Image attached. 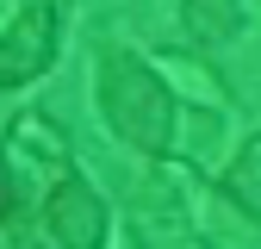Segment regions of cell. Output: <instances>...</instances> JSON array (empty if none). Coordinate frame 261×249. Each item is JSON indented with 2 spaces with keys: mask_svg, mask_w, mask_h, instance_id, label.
Returning a JSON list of instances; mask_svg holds the SVG:
<instances>
[{
  "mask_svg": "<svg viewBox=\"0 0 261 249\" xmlns=\"http://www.w3.org/2000/svg\"><path fill=\"white\" fill-rule=\"evenodd\" d=\"M93 106H100L106 131L118 143H130L137 156H168L174 150V87L155 62L130 56V50H100Z\"/></svg>",
  "mask_w": 261,
  "mask_h": 249,
  "instance_id": "6da1fadb",
  "label": "cell"
},
{
  "mask_svg": "<svg viewBox=\"0 0 261 249\" xmlns=\"http://www.w3.org/2000/svg\"><path fill=\"white\" fill-rule=\"evenodd\" d=\"M62 44V0H31L7 19V38H0V81L7 87H31L38 75H50Z\"/></svg>",
  "mask_w": 261,
  "mask_h": 249,
  "instance_id": "7a4b0ae2",
  "label": "cell"
},
{
  "mask_svg": "<svg viewBox=\"0 0 261 249\" xmlns=\"http://www.w3.org/2000/svg\"><path fill=\"white\" fill-rule=\"evenodd\" d=\"M106 225H112V212H106V200H100L93 181H81L75 168L50 181V193H44V231H50L56 249H106Z\"/></svg>",
  "mask_w": 261,
  "mask_h": 249,
  "instance_id": "3957f363",
  "label": "cell"
},
{
  "mask_svg": "<svg viewBox=\"0 0 261 249\" xmlns=\"http://www.w3.org/2000/svg\"><path fill=\"white\" fill-rule=\"evenodd\" d=\"M218 193H224V200H237V206L255 218V225H261V131H249V137H243V150L224 162Z\"/></svg>",
  "mask_w": 261,
  "mask_h": 249,
  "instance_id": "277c9868",
  "label": "cell"
},
{
  "mask_svg": "<svg viewBox=\"0 0 261 249\" xmlns=\"http://www.w3.org/2000/svg\"><path fill=\"white\" fill-rule=\"evenodd\" d=\"M13 156L19 162H50L56 175H69V143H62L56 131H50V118H38V112H25V118H13Z\"/></svg>",
  "mask_w": 261,
  "mask_h": 249,
  "instance_id": "5b68a950",
  "label": "cell"
},
{
  "mask_svg": "<svg viewBox=\"0 0 261 249\" xmlns=\"http://www.w3.org/2000/svg\"><path fill=\"white\" fill-rule=\"evenodd\" d=\"M180 19H187V31L199 44H224V38L243 31V7L237 0H180Z\"/></svg>",
  "mask_w": 261,
  "mask_h": 249,
  "instance_id": "8992f818",
  "label": "cell"
},
{
  "mask_svg": "<svg viewBox=\"0 0 261 249\" xmlns=\"http://www.w3.org/2000/svg\"><path fill=\"white\" fill-rule=\"evenodd\" d=\"M155 69L168 75V87H187V93H193L199 106H224V100H230V93H224L218 81H205V69H193V62H180V56H162Z\"/></svg>",
  "mask_w": 261,
  "mask_h": 249,
  "instance_id": "52a82bcc",
  "label": "cell"
}]
</instances>
